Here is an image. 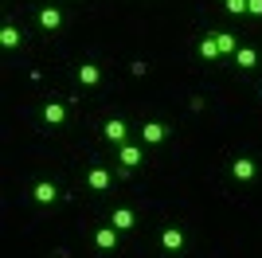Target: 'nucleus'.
<instances>
[{"instance_id":"nucleus-1","label":"nucleus","mask_w":262,"mask_h":258,"mask_svg":"<svg viewBox=\"0 0 262 258\" xmlns=\"http://www.w3.org/2000/svg\"><path fill=\"white\" fill-rule=\"evenodd\" d=\"M141 164H145L141 141H125V145H118V172H121V176H129V172L141 168Z\"/></svg>"},{"instance_id":"nucleus-2","label":"nucleus","mask_w":262,"mask_h":258,"mask_svg":"<svg viewBox=\"0 0 262 258\" xmlns=\"http://www.w3.org/2000/svg\"><path fill=\"white\" fill-rule=\"evenodd\" d=\"M35 24H39L47 35H55V32H63L67 16H63V8H59V4H43V8L35 12Z\"/></svg>"},{"instance_id":"nucleus-3","label":"nucleus","mask_w":262,"mask_h":258,"mask_svg":"<svg viewBox=\"0 0 262 258\" xmlns=\"http://www.w3.org/2000/svg\"><path fill=\"white\" fill-rule=\"evenodd\" d=\"M227 176L235 184H251L254 176H258V161H254V157H235V161L227 164Z\"/></svg>"},{"instance_id":"nucleus-4","label":"nucleus","mask_w":262,"mask_h":258,"mask_svg":"<svg viewBox=\"0 0 262 258\" xmlns=\"http://www.w3.org/2000/svg\"><path fill=\"white\" fill-rule=\"evenodd\" d=\"M102 141L114 145V149L125 145V141H129V121H125V118H106V125H102Z\"/></svg>"},{"instance_id":"nucleus-5","label":"nucleus","mask_w":262,"mask_h":258,"mask_svg":"<svg viewBox=\"0 0 262 258\" xmlns=\"http://www.w3.org/2000/svg\"><path fill=\"white\" fill-rule=\"evenodd\" d=\"M110 184H114V172H110L106 164H90V168H86V188H90L94 196L110 192Z\"/></svg>"},{"instance_id":"nucleus-6","label":"nucleus","mask_w":262,"mask_h":258,"mask_svg":"<svg viewBox=\"0 0 262 258\" xmlns=\"http://www.w3.org/2000/svg\"><path fill=\"white\" fill-rule=\"evenodd\" d=\"M39 121H43V125H51V129H59V125L67 121V106L59 102V98H47L43 106H39Z\"/></svg>"},{"instance_id":"nucleus-7","label":"nucleus","mask_w":262,"mask_h":258,"mask_svg":"<svg viewBox=\"0 0 262 258\" xmlns=\"http://www.w3.org/2000/svg\"><path fill=\"white\" fill-rule=\"evenodd\" d=\"M161 247L164 250H168V254H180V250H184L188 247V235H184V227H164V231H161Z\"/></svg>"},{"instance_id":"nucleus-8","label":"nucleus","mask_w":262,"mask_h":258,"mask_svg":"<svg viewBox=\"0 0 262 258\" xmlns=\"http://www.w3.org/2000/svg\"><path fill=\"white\" fill-rule=\"evenodd\" d=\"M94 247H98V250H106V254H114V250H118L121 247V231H118V227H98V231H94Z\"/></svg>"},{"instance_id":"nucleus-9","label":"nucleus","mask_w":262,"mask_h":258,"mask_svg":"<svg viewBox=\"0 0 262 258\" xmlns=\"http://www.w3.org/2000/svg\"><path fill=\"white\" fill-rule=\"evenodd\" d=\"M75 82L86 86V90H94V86L102 82V67H98V63H78V67H75Z\"/></svg>"},{"instance_id":"nucleus-10","label":"nucleus","mask_w":262,"mask_h":258,"mask_svg":"<svg viewBox=\"0 0 262 258\" xmlns=\"http://www.w3.org/2000/svg\"><path fill=\"white\" fill-rule=\"evenodd\" d=\"M106 223H110V227H118L121 235H125V231H133V227H137V211H133V207H114Z\"/></svg>"},{"instance_id":"nucleus-11","label":"nucleus","mask_w":262,"mask_h":258,"mask_svg":"<svg viewBox=\"0 0 262 258\" xmlns=\"http://www.w3.org/2000/svg\"><path fill=\"white\" fill-rule=\"evenodd\" d=\"M168 141V125L164 121H145L141 125V145H164Z\"/></svg>"},{"instance_id":"nucleus-12","label":"nucleus","mask_w":262,"mask_h":258,"mask_svg":"<svg viewBox=\"0 0 262 258\" xmlns=\"http://www.w3.org/2000/svg\"><path fill=\"white\" fill-rule=\"evenodd\" d=\"M32 200H35V204H43V207H51L55 200H59V188H55L51 180H35L32 184Z\"/></svg>"},{"instance_id":"nucleus-13","label":"nucleus","mask_w":262,"mask_h":258,"mask_svg":"<svg viewBox=\"0 0 262 258\" xmlns=\"http://www.w3.org/2000/svg\"><path fill=\"white\" fill-rule=\"evenodd\" d=\"M0 47H4V51H16V47H24V32L16 28V24H4V28H0Z\"/></svg>"},{"instance_id":"nucleus-14","label":"nucleus","mask_w":262,"mask_h":258,"mask_svg":"<svg viewBox=\"0 0 262 258\" xmlns=\"http://www.w3.org/2000/svg\"><path fill=\"white\" fill-rule=\"evenodd\" d=\"M196 55L204 59V63H219V59H223V55H219V47H215V35H211V32L196 43Z\"/></svg>"},{"instance_id":"nucleus-15","label":"nucleus","mask_w":262,"mask_h":258,"mask_svg":"<svg viewBox=\"0 0 262 258\" xmlns=\"http://www.w3.org/2000/svg\"><path fill=\"white\" fill-rule=\"evenodd\" d=\"M235 67H239L243 75H251L254 67H258V51H254V47H239V51H235Z\"/></svg>"},{"instance_id":"nucleus-16","label":"nucleus","mask_w":262,"mask_h":258,"mask_svg":"<svg viewBox=\"0 0 262 258\" xmlns=\"http://www.w3.org/2000/svg\"><path fill=\"white\" fill-rule=\"evenodd\" d=\"M211 35H215V47H219V55H223V59H235V51H239L235 35H231V32H211Z\"/></svg>"},{"instance_id":"nucleus-17","label":"nucleus","mask_w":262,"mask_h":258,"mask_svg":"<svg viewBox=\"0 0 262 258\" xmlns=\"http://www.w3.org/2000/svg\"><path fill=\"white\" fill-rule=\"evenodd\" d=\"M223 12H231V16H247V0H223Z\"/></svg>"},{"instance_id":"nucleus-18","label":"nucleus","mask_w":262,"mask_h":258,"mask_svg":"<svg viewBox=\"0 0 262 258\" xmlns=\"http://www.w3.org/2000/svg\"><path fill=\"white\" fill-rule=\"evenodd\" d=\"M247 16H254V20H262V0H247Z\"/></svg>"}]
</instances>
